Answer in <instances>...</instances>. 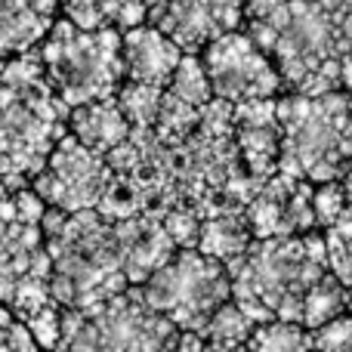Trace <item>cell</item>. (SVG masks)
I'll return each mask as SVG.
<instances>
[{
    "mask_svg": "<svg viewBox=\"0 0 352 352\" xmlns=\"http://www.w3.org/2000/svg\"><path fill=\"white\" fill-rule=\"evenodd\" d=\"M43 80L65 102V109L111 99L124 80L121 62V31L96 28L80 31L68 19L50 28V37L41 50Z\"/></svg>",
    "mask_w": 352,
    "mask_h": 352,
    "instance_id": "1",
    "label": "cell"
},
{
    "mask_svg": "<svg viewBox=\"0 0 352 352\" xmlns=\"http://www.w3.org/2000/svg\"><path fill=\"white\" fill-rule=\"evenodd\" d=\"M204 74L210 80L213 99L226 105H241L254 99H278L285 93L272 62L250 43L244 31H229L204 47Z\"/></svg>",
    "mask_w": 352,
    "mask_h": 352,
    "instance_id": "2",
    "label": "cell"
},
{
    "mask_svg": "<svg viewBox=\"0 0 352 352\" xmlns=\"http://www.w3.org/2000/svg\"><path fill=\"white\" fill-rule=\"evenodd\" d=\"M111 176L115 173L105 167L102 155L84 148L72 133H65L50 152L47 167L31 179L34 182L31 192L47 207H56L62 213L93 210Z\"/></svg>",
    "mask_w": 352,
    "mask_h": 352,
    "instance_id": "3",
    "label": "cell"
},
{
    "mask_svg": "<svg viewBox=\"0 0 352 352\" xmlns=\"http://www.w3.org/2000/svg\"><path fill=\"white\" fill-rule=\"evenodd\" d=\"M182 50L170 37H164L152 25H136V28L121 34V62H124V80L127 84H142L164 90L170 84L176 65L182 62Z\"/></svg>",
    "mask_w": 352,
    "mask_h": 352,
    "instance_id": "4",
    "label": "cell"
},
{
    "mask_svg": "<svg viewBox=\"0 0 352 352\" xmlns=\"http://www.w3.org/2000/svg\"><path fill=\"white\" fill-rule=\"evenodd\" d=\"M68 124H72L74 140L84 148H90V152L102 155V158L130 136V124L124 121L115 96L99 99V102H90V105H80V109H72L68 111Z\"/></svg>",
    "mask_w": 352,
    "mask_h": 352,
    "instance_id": "5",
    "label": "cell"
},
{
    "mask_svg": "<svg viewBox=\"0 0 352 352\" xmlns=\"http://www.w3.org/2000/svg\"><path fill=\"white\" fill-rule=\"evenodd\" d=\"M250 232H248V223H244V213H223V217H213V219H201V232H198V250L201 256L207 260L219 263L226 266L229 260L235 256L248 254L250 248Z\"/></svg>",
    "mask_w": 352,
    "mask_h": 352,
    "instance_id": "6",
    "label": "cell"
},
{
    "mask_svg": "<svg viewBox=\"0 0 352 352\" xmlns=\"http://www.w3.org/2000/svg\"><path fill=\"white\" fill-rule=\"evenodd\" d=\"M235 155L241 170L254 182H266L278 170L281 130L278 127H235Z\"/></svg>",
    "mask_w": 352,
    "mask_h": 352,
    "instance_id": "7",
    "label": "cell"
},
{
    "mask_svg": "<svg viewBox=\"0 0 352 352\" xmlns=\"http://www.w3.org/2000/svg\"><path fill=\"white\" fill-rule=\"evenodd\" d=\"M343 312H346V287H343L340 281H334L331 275H324L322 281H316V285L303 294V316H300V324H303L306 331H316V328H322L324 322H331V318L343 316Z\"/></svg>",
    "mask_w": 352,
    "mask_h": 352,
    "instance_id": "8",
    "label": "cell"
},
{
    "mask_svg": "<svg viewBox=\"0 0 352 352\" xmlns=\"http://www.w3.org/2000/svg\"><path fill=\"white\" fill-rule=\"evenodd\" d=\"M161 93L164 90H155V87H142V84H127L124 80L115 93V102L121 109L124 121L130 124V130H155V118H158L161 109Z\"/></svg>",
    "mask_w": 352,
    "mask_h": 352,
    "instance_id": "9",
    "label": "cell"
},
{
    "mask_svg": "<svg viewBox=\"0 0 352 352\" xmlns=\"http://www.w3.org/2000/svg\"><path fill=\"white\" fill-rule=\"evenodd\" d=\"M164 93H170L173 99H179V102L192 105V109H204L207 102L213 99L210 93V80H207L204 74V65H201L198 56H182V62L176 65L170 84L164 87Z\"/></svg>",
    "mask_w": 352,
    "mask_h": 352,
    "instance_id": "10",
    "label": "cell"
},
{
    "mask_svg": "<svg viewBox=\"0 0 352 352\" xmlns=\"http://www.w3.org/2000/svg\"><path fill=\"white\" fill-rule=\"evenodd\" d=\"M254 334V324L238 312V306L232 303H223L210 312L207 318L204 331H201V340L204 343H223V346H244Z\"/></svg>",
    "mask_w": 352,
    "mask_h": 352,
    "instance_id": "11",
    "label": "cell"
},
{
    "mask_svg": "<svg viewBox=\"0 0 352 352\" xmlns=\"http://www.w3.org/2000/svg\"><path fill=\"white\" fill-rule=\"evenodd\" d=\"M248 346H254L256 352H312L309 331L303 324H285V322H269L254 328Z\"/></svg>",
    "mask_w": 352,
    "mask_h": 352,
    "instance_id": "12",
    "label": "cell"
},
{
    "mask_svg": "<svg viewBox=\"0 0 352 352\" xmlns=\"http://www.w3.org/2000/svg\"><path fill=\"white\" fill-rule=\"evenodd\" d=\"M161 229H164V235L173 241L176 250H195L198 232H201V219L192 207L176 204L161 213Z\"/></svg>",
    "mask_w": 352,
    "mask_h": 352,
    "instance_id": "13",
    "label": "cell"
},
{
    "mask_svg": "<svg viewBox=\"0 0 352 352\" xmlns=\"http://www.w3.org/2000/svg\"><path fill=\"white\" fill-rule=\"evenodd\" d=\"M312 352H352V312L324 322L322 328L309 331Z\"/></svg>",
    "mask_w": 352,
    "mask_h": 352,
    "instance_id": "14",
    "label": "cell"
},
{
    "mask_svg": "<svg viewBox=\"0 0 352 352\" xmlns=\"http://www.w3.org/2000/svg\"><path fill=\"white\" fill-rule=\"evenodd\" d=\"M316 229V217H312V186L309 182H297L291 198L285 201V232L287 235H306Z\"/></svg>",
    "mask_w": 352,
    "mask_h": 352,
    "instance_id": "15",
    "label": "cell"
},
{
    "mask_svg": "<svg viewBox=\"0 0 352 352\" xmlns=\"http://www.w3.org/2000/svg\"><path fill=\"white\" fill-rule=\"evenodd\" d=\"M346 192L340 182H324V186H312V217H316V229H331L343 210H346Z\"/></svg>",
    "mask_w": 352,
    "mask_h": 352,
    "instance_id": "16",
    "label": "cell"
},
{
    "mask_svg": "<svg viewBox=\"0 0 352 352\" xmlns=\"http://www.w3.org/2000/svg\"><path fill=\"white\" fill-rule=\"evenodd\" d=\"M59 316H62L59 306L47 303L43 309H37V312H31L28 318H22V324L28 328V334L34 337V343L41 352H53L56 343H59Z\"/></svg>",
    "mask_w": 352,
    "mask_h": 352,
    "instance_id": "17",
    "label": "cell"
},
{
    "mask_svg": "<svg viewBox=\"0 0 352 352\" xmlns=\"http://www.w3.org/2000/svg\"><path fill=\"white\" fill-rule=\"evenodd\" d=\"M322 235H324V250H328V275L349 291L352 287V244L337 238L331 229H324Z\"/></svg>",
    "mask_w": 352,
    "mask_h": 352,
    "instance_id": "18",
    "label": "cell"
},
{
    "mask_svg": "<svg viewBox=\"0 0 352 352\" xmlns=\"http://www.w3.org/2000/svg\"><path fill=\"white\" fill-rule=\"evenodd\" d=\"M12 204H16V219L22 226H41L47 204H43V201L37 198L31 188H22V192L12 195Z\"/></svg>",
    "mask_w": 352,
    "mask_h": 352,
    "instance_id": "19",
    "label": "cell"
},
{
    "mask_svg": "<svg viewBox=\"0 0 352 352\" xmlns=\"http://www.w3.org/2000/svg\"><path fill=\"white\" fill-rule=\"evenodd\" d=\"M238 312H241L244 318H248L254 328H260V324H269V322H275V316H272V309H269L266 303H263L260 297H254V300H238Z\"/></svg>",
    "mask_w": 352,
    "mask_h": 352,
    "instance_id": "20",
    "label": "cell"
},
{
    "mask_svg": "<svg viewBox=\"0 0 352 352\" xmlns=\"http://www.w3.org/2000/svg\"><path fill=\"white\" fill-rule=\"evenodd\" d=\"M287 0H244V22H256L266 19L269 12H275L278 6H285Z\"/></svg>",
    "mask_w": 352,
    "mask_h": 352,
    "instance_id": "21",
    "label": "cell"
},
{
    "mask_svg": "<svg viewBox=\"0 0 352 352\" xmlns=\"http://www.w3.org/2000/svg\"><path fill=\"white\" fill-rule=\"evenodd\" d=\"M204 349V340H201L198 334H192V331H179L176 334V343L167 352H201Z\"/></svg>",
    "mask_w": 352,
    "mask_h": 352,
    "instance_id": "22",
    "label": "cell"
},
{
    "mask_svg": "<svg viewBox=\"0 0 352 352\" xmlns=\"http://www.w3.org/2000/svg\"><path fill=\"white\" fill-rule=\"evenodd\" d=\"M340 90L352 93V50L340 56Z\"/></svg>",
    "mask_w": 352,
    "mask_h": 352,
    "instance_id": "23",
    "label": "cell"
},
{
    "mask_svg": "<svg viewBox=\"0 0 352 352\" xmlns=\"http://www.w3.org/2000/svg\"><path fill=\"white\" fill-rule=\"evenodd\" d=\"M201 352H241V346H223V343H204Z\"/></svg>",
    "mask_w": 352,
    "mask_h": 352,
    "instance_id": "24",
    "label": "cell"
},
{
    "mask_svg": "<svg viewBox=\"0 0 352 352\" xmlns=\"http://www.w3.org/2000/svg\"><path fill=\"white\" fill-rule=\"evenodd\" d=\"M241 352H256L254 346H248V343H244V346H241Z\"/></svg>",
    "mask_w": 352,
    "mask_h": 352,
    "instance_id": "25",
    "label": "cell"
},
{
    "mask_svg": "<svg viewBox=\"0 0 352 352\" xmlns=\"http://www.w3.org/2000/svg\"><path fill=\"white\" fill-rule=\"evenodd\" d=\"M346 99H349V111H352V93H346Z\"/></svg>",
    "mask_w": 352,
    "mask_h": 352,
    "instance_id": "26",
    "label": "cell"
}]
</instances>
